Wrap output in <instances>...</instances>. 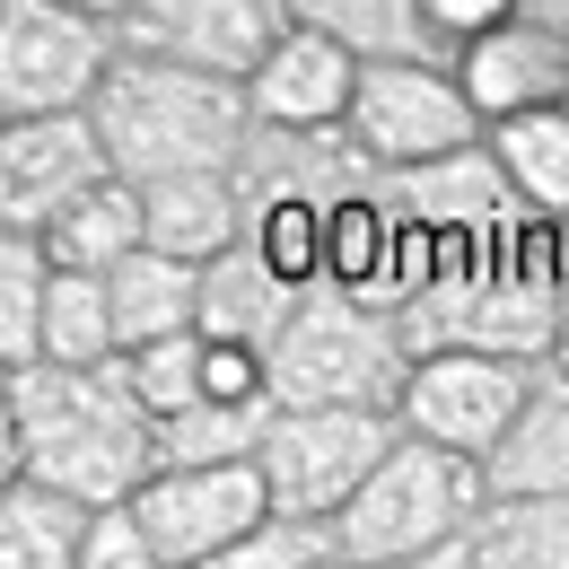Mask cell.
I'll list each match as a JSON object with an SVG mask.
<instances>
[{
    "label": "cell",
    "mask_w": 569,
    "mask_h": 569,
    "mask_svg": "<svg viewBox=\"0 0 569 569\" xmlns=\"http://www.w3.org/2000/svg\"><path fill=\"white\" fill-rule=\"evenodd\" d=\"M0 403H9V421H18L27 482L71 499V508H88V517L123 508V499L158 473V429L132 412L114 359H106V368H44V359H36V368H18V377L0 386Z\"/></svg>",
    "instance_id": "6da1fadb"
},
{
    "label": "cell",
    "mask_w": 569,
    "mask_h": 569,
    "mask_svg": "<svg viewBox=\"0 0 569 569\" xmlns=\"http://www.w3.org/2000/svg\"><path fill=\"white\" fill-rule=\"evenodd\" d=\"M88 132L106 149V176L141 193L167 176H237V158L254 141V114H246V88L114 53V71L88 97Z\"/></svg>",
    "instance_id": "7a4b0ae2"
},
{
    "label": "cell",
    "mask_w": 569,
    "mask_h": 569,
    "mask_svg": "<svg viewBox=\"0 0 569 569\" xmlns=\"http://www.w3.org/2000/svg\"><path fill=\"white\" fill-rule=\"evenodd\" d=\"M403 368H412V351H403V325L386 307L307 289L263 351V403L272 412H377V421H395Z\"/></svg>",
    "instance_id": "3957f363"
},
{
    "label": "cell",
    "mask_w": 569,
    "mask_h": 569,
    "mask_svg": "<svg viewBox=\"0 0 569 569\" xmlns=\"http://www.w3.org/2000/svg\"><path fill=\"white\" fill-rule=\"evenodd\" d=\"M473 517H482V473L421 447V438H395L325 535H333L342 569H386V561H421V552L465 543Z\"/></svg>",
    "instance_id": "277c9868"
},
{
    "label": "cell",
    "mask_w": 569,
    "mask_h": 569,
    "mask_svg": "<svg viewBox=\"0 0 569 569\" xmlns=\"http://www.w3.org/2000/svg\"><path fill=\"white\" fill-rule=\"evenodd\" d=\"M114 71L106 9H62V0H0V132L9 123H53L88 114L97 79Z\"/></svg>",
    "instance_id": "5b68a950"
},
{
    "label": "cell",
    "mask_w": 569,
    "mask_h": 569,
    "mask_svg": "<svg viewBox=\"0 0 569 569\" xmlns=\"http://www.w3.org/2000/svg\"><path fill=\"white\" fill-rule=\"evenodd\" d=\"M386 447H395V421H377V412H272L254 447L263 508L281 526H333Z\"/></svg>",
    "instance_id": "8992f818"
},
{
    "label": "cell",
    "mask_w": 569,
    "mask_h": 569,
    "mask_svg": "<svg viewBox=\"0 0 569 569\" xmlns=\"http://www.w3.org/2000/svg\"><path fill=\"white\" fill-rule=\"evenodd\" d=\"M535 377L543 368L482 359V351H421L403 368V395H395V438H421V447H438V456H456V465L482 473Z\"/></svg>",
    "instance_id": "52a82bcc"
},
{
    "label": "cell",
    "mask_w": 569,
    "mask_h": 569,
    "mask_svg": "<svg viewBox=\"0 0 569 569\" xmlns=\"http://www.w3.org/2000/svg\"><path fill=\"white\" fill-rule=\"evenodd\" d=\"M281 27H289L281 0H141V9H106L114 53L219 79V88H246L263 71V53H272Z\"/></svg>",
    "instance_id": "ba28073f"
},
{
    "label": "cell",
    "mask_w": 569,
    "mask_h": 569,
    "mask_svg": "<svg viewBox=\"0 0 569 569\" xmlns=\"http://www.w3.org/2000/svg\"><path fill=\"white\" fill-rule=\"evenodd\" d=\"M342 149L386 184V176H412V167L482 149V132H473V114H465L447 71H359L351 106H342Z\"/></svg>",
    "instance_id": "9c48e42d"
},
{
    "label": "cell",
    "mask_w": 569,
    "mask_h": 569,
    "mask_svg": "<svg viewBox=\"0 0 569 569\" xmlns=\"http://www.w3.org/2000/svg\"><path fill=\"white\" fill-rule=\"evenodd\" d=\"M123 517L141 526V543L167 569H202L228 543H246L254 526H272L254 465H202V473H149L141 491L123 499Z\"/></svg>",
    "instance_id": "30bf717a"
},
{
    "label": "cell",
    "mask_w": 569,
    "mask_h": 569,
    "mask_svg": "<svg viewBox=\"0 0 569 569\" xmlns=\"http://www.w3.org/2000/svg\"><path fill=\"white\" fill-rule=\"evenodd\" d=\"M88 184H106V149L88 132V114L0 132V237H44Z\"/></svg>",
    "instance_id": "8fae6325"
},
{
    "label": "cell",
    "mask_w": 569,
    "mask_h": 569,
    "mask_svg": "<svg viewBox=\"0 0 569 569\" xmlns=\"http://www.w3.org/2000/svg\"><path fill=\"white\" fill-rule=\"evenodd\" d=\"M447 79H456V97H465L473 132H491V123L552 114V106H561V97H569V53L552 44V36H535V27L508 9V18L482 27L473 44H456Z\"/></svg>",
    "instance_id": "7c38bea8"
},
{
    "label": "cell",
    "mask_w": 569,
    "mask_h": 569,
    "mask_svg": "<svg viewBox=\"0 0 569 569\" xmlns=\"http://www.w3.org/2000/svg\"><path fill=\"white\" fill-rule=\"evenodd\" d=\"M351 62L316 36V27H298L289 18L281 36H272V53H263V71L246 79V114H254V132H281V141H325V132H342V106H351Z\"/></svg>",
    "instance_id": "4fadbf2b"
},
{
    "label": "cell",
    "mask_w": 569,
    "mask_h": 569,
    "mask_svg": "<svg viewBox=\"0 0 569 569\" xmlns=\"http://www.w3.org/2000/svg\"><path fill=\"white\" fill-rule=\"evenodd\" d=\"M298 27H316L351 71H447L456 53L429 36L421 0H307L289 9Z\"/></svg>",
    "instance_id": "5bb4252c"
},
{
    "label": "cell",
    "mask_w": 569,
    "mask_h": 569,
    "mask_svg": "<svg viewBox=\"0 0 569 569\" xmlns=\"http://www.w3.org/2000/svg\"><path fill=\"white\" fill-rule=\"evenodd\" d=\"M482 499H569V377L543 368L482 465Z\"/></svg>",
    "instance_id": "9a60e30c"
},
{
    "label": "cell",
    "mask_w": 569,
    "mask_h": 569,
    "mask_svg": "<svg viewBox=\"0 0 569 569\" xmlns=\"http://www.w3.org/2000/svg\"><path fill=\"white\" fill-rule=\"evenodd\" d=\"M246 228V202H237V176H167V184H141V246L202 272L237 246Z\"/></svg>",
    "instance_id": "2e32d148"
},
{
    "label": "cell",
    "mask_w": 569,
    "mask_h": 569,
    "mask_svg": "<svg viewBox=\"0 0 569 569\" xmlns=\"http://www.w3.org/2000/svg\"><path fill=\"white\" fill-rule=\"evenodd\" d=\"M482 167L535 228H569V114H517L482 132Z\"/></svg>",
    "instance_id": "e0dca14e"
},
{
    "label": "cell",
    "mask_w": 569,
    "mask_h": 569,
    "mask_svg": "<svg viewBox=\"0 0 569 569\" xmlns=\"http://www.w3.org/2000/svg\"><path fill=\"white\" fill-rule=\"evenodd\" d=\"M193 307H202V272H184V263H167V254L132 246V254L106 272L114 359H123V351H149V342H176V333H193Z\"/></svg>",
    "instance_id": "ac0fdd59"
},
{
    "label": "cell",
    "mask_w": 569,
    "mask_h": 569,
    "mask_svg": "<svg viewBox=\"0 0 569 569\" xmlns=\"http://www.w3.org/2000/svg\"><path fill=\"white\" fill-rule=\"evenodd\" d=\"M289 298L263 263H246L237 246L219 254V263H202V307H193V333L202 342H228V351H272V333L289 325Z\"/></svg>",
    "instance_id": "d6986e66"
},
{
    "label": "cell",
    "mask_w": 569,
    "mask_h": 569,
    "mask_svg": "<svg viewBox=\"0 0 569 569\" xmlns=\"http://www.w3.org/2000/svg\"><path fill=\"white\" fill-rule=\"evenodd\" d=\"M36 246H44V263H53V272L106 281V272H114V263H123V254L141 246V193L106 176V184H88V193H79V202L53 219V228H44Z\"/></svg>",
    "instance_id": "ffe728a7"
},
{
    "label": "cell",
    "mask_w": 569,
    "mask_h": 569,
    "mask_svg": "<svg viewBox=\"0 0 569 569\" xmlns=\"http://www.w3.org/2000/svg\"><path fill=\"white\" fill-rule=\"evenodd\" d=\"M465 569H569V499H482Z\"/></svg>",
    "instance_id": "44dd1931"
},
{
    "label": "cell",
    "mask_w": 569,
    "mask_h": 569,
    "mask_svg": "<svg viewBox=\"0 0 569 569\" xmlns=\"http://www.w3.org/2000/svg\"><path fill=\"white\" fill-rule=\"evenodd\" d=\"M316 237H325V202H307V193H254L246 228H237V254L263 263L289 298H307L316 289Z\"/></svg>",
    "instance_id": "7402d4cb"
},
{
    "label": "cell",
    "mask_w": 569,
    "mask_h": 569,
    "mask_svg": "<svg viewBox=\"0 0 569 569\" xmlns=\"http://www.w3.org/2000/svg\"><path fill=\"white\" fill-rule=\"evenodd\" d=\"M79 535H88V508L36 491L27 473L0 491V569H71Z\"/></svg>",
    "instance_id": "603a6c76"
},
{
    "label": "cell",
    "mask_w": 569,
    "mask_h": 569,
    "mask_svg": "<svg viewBox=\"0 0 569 569\" xmlns=\"http://www.w3.org/2000/svg\"><path fill=\"white\" fill-rule=\"evenodd\" d=\"M36 359L44 368H106L114 359V325H106V281L53 272L44 281V325H36Z\"/></svg>",
    "instance_id": "cb8c5ba5"
},
{
    "label": "cell",
    "mask_w": 569,
    "mask_h": 569,
    "mask_svg": "<svg viewBox=\"0 0 569 569\" xmlns=\"http://www.w3.org/2000/svg\"><path fill=\"white\" fill-rule=\"evenodd\" d=\"M263 421H272V403H254V412H211V403H193L184 421H158V473L254 465V447H263Z\"/></svg>",
    "instance_id": "d4e9b609"
},
{
    "label": "cell",
    "mask_w": 569,
    "mask_h": 569,
    "mask_svg": "<svg viewBox=\"0 0 569 569\" xmlns=\"http://www.w3.org/2000/svg\"><path fill=\"white\" fill-rule=\"evenodd\" d=\"M114 377H123V395H132V412H141L149 429H158V421H184V412L202 403V342L176 333V342L123 351V359H114Z\"/></svg>",
    "instance_id": "484cf974"
},
{
    "label": "cell",
    "mask_w": 569,
    "mask_h": 569,
    "mask_svg": "<svg viewBox=\"0 0 569 569\" xmlns=\"http://www.w3.org/2000/svg\"><path fill=\"white\" fill-rule=\"evenodd\" d=\"M44 246L36 237H0V377L36 368V325H44Z\"/></svg>",
    "instance_id": "4316f807"
},
{
    "label": "cell",
    "mask_w": 569,
    "mask_h": 569,
    "mask_svg": "<svg viewBox=\"0 0 569 569\" xmlns=\"http://www.w3.org/2000/svg\"><path fill=\"white\" fill-rule=\"evenodd\" d=\"M202 569H342V552H333V535L325 526H254L246 543H228L219 561H202Z\"/></svg>",
    "instance_id": "83f0119b"
},
{
    "label": "cell",
    "mask_w": 569,
    "mask_h": 569,
    "mask_svg": "<svg viewBox=\"0 0 569 569\" xmlns=\"http://www.w3.org/2000/svg\"><path fill=\"white\" fill-rule=\"evenodd\" d=\"M193 342H202V333H193ZM202 403H211V412H254V403H263V351L202 342Z\"/></svg>",
    "instance_id": "f1b7e54d"
},
{
    "label": "cell",
    "mask_w": 569,
    "mask_h": 569,
    "mask_svg": "<svg viewBox=\"0 0 569 569\" xmlns=\"http://www.w3.org/2000/svg\"><path fill=\"white\" fill-rule=\"evenodd\" d=\"M71 569H167V561L141 543V526H132L123 508H106V517H88V535H79Z\"/></svg>",
    "instance_id": "f546056e"
},
{
    "label": "cell",
    "mask_w": 569,
    "mask_h": 569,
    "mask_svg": "<svg viewBox=\"0 0 569 569\" xmlns=\"http://www.w3.org/2000/svg\"><path fill=\"white\" fill-rule=\"evenodd\" d=\"M543 368L569 377V228H552V359Z\"/></svg>",
    "instance_id": "4dcf8cb0"
},
{
    "label": "cell",
    "mask_w": 569,
    "mask_h": 569,
    "mask_svg": "<svg viewBox=\"0 0 569 569\" xmlns=\"http://www.w3.org/2000/svg\"><path fill=\"white\" fill-rule=\"evenodd\" d=\"M517 18H526L535 36H552V44H561V53H569V0H526Z\"/></svg>",
    "instance_id": "1f68e13d"
},
{
    "label": "cell",
    "mask_w": 569,
    "mask_h": 569,
    "mask_svg": "<svg viewBox=\"0 0 569 569\" xmlns=\"http://www.w3.org/2000/svg\"><path fill=\"white\" fill-rule=\"evenodd\" d=\"M18 473H27V465H18V421H9V403H0V491H9Z\"/></svg>",
    "instance_id": "d6a6232c"
},
{
    "label": "cell",
    "mask_w": 569,
    "mask_h": 569,
    "mask_svg": "<svg viewBox=\"0 0 569 569\" xmlns=\"http://www.w3.org/2000/svg\"><path fill=\"white\" fill-rule=\"evenodd\" d=\"M386 569H465V543H447V552H421V561H386Z\"/></svg>",
    "instance_id": "836d02e7"
},
{
    "label": "cell",
    "mask_w": 569,
    "mask_h": 569,
    "mask_svg": "<svg viewBox=\"0 0 569 569\" xmlns=\"http://www.w3.org/2000/svg\"><path fill=\"white\" fill-rule=\"evenodd\" d=\"M561 114H569V97H561Z\"/></svg>",
    "instance_id": "e575fe53"
},
{
    "label": "cell",
    "mask_w": 569,
    "mask_h": 569,
    "mask_svg": "<svg viewBox=\"0 0 569 569\" xmlns=\"http://www.w3.org/2000/svg\"><path fill=\"white\" fill-rule=\"evenodd\" d=\"M0 386H9V377H0Z\"/></svg>",
    "instance_id": "d590c367"
}]
</instances>
